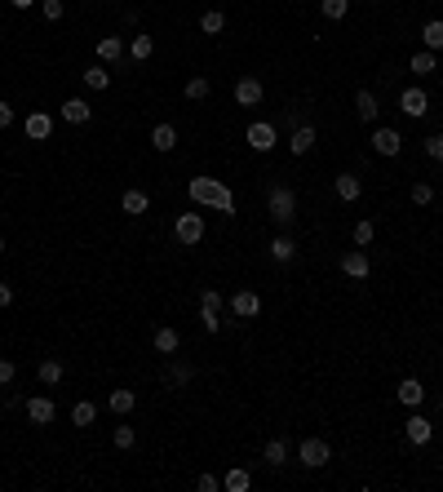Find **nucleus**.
Wrapping results in <instances>:
<instances>
[{
    "label": "nucleus",
    "mask_w": 443,
    "mask_h": 492,
    "mask_svg": "<svg viewBox=\"0 0 443 492\" xmlns=\"http://www.w3.org/2000/svg\"><path fill=\"white\" fill-rule=\"evenodd\" d=\"M85 85L89 89H106V85H111V71H106V67H89L85 71Z\"/></svg>",
    "instance_id": "obj_33"
},
{
    "label": "nucleus",
    "mask_w": 443,
    "mask_h": 492,
    "mask_svg": "<svg viewBox=\"0 0 443 492\" xmlns=\"http://www.w3.org/2000/svg\"><path fill=\"white\" fill-rule=\"evenodd\" d=\"M35 373H40L45 386H58V381H63V364H58V359H40V368H35Z\"/></svg>",
    "instance_id": "obj_26"
},
{
    "label": "nucleus",
    "mask_w": 443,
    "mask_h": 492,
    "mask_svg": "<svg viewBox=\"0 0 443 492\" xmlns=\"http://www.w3.org/2000/svg\"><path fill=\"white\" fill-rule=\"evenodd\" d=\"M22 129H27V138H31V142H49V134H54V116H45V111H31Z\"/></svg>",
    "instance_id": "obj_8"
},
{
    "label": "nucleus",
    "mask_w": 443,
    "mask_h": 492,
    "mask_svg": "<svg viewBox=\"0 0 443 492\" xmlns=\"http://www.w3.org/2000/svg\"><path fill=\"white\" fill-rule=\"evenodd\" d=\"M297 461H302L306 470H319V466H328V439H319V435L302 439V448H297Z\"/></svg>",
    "instance_id": "obj_3"
},
{
    "label": "nucleus",
    "mask_w": 443,
    "mask_h": 492,
    "mask_svg": "<svg viewBox=\"0 0 443 492\" xmlns=\"http://www.w3.org/2000/svg\"><path fill=\"white\" fill-rule=\"evenodd\" d=\"M9 125H14V106L0 102V129H9Z\"/></svg>",
    "instance_id": "obj_46"
},
{
    "label": "nucleus",
    "mask_w": 443,
    "mask_h": 492,
    "mask_svg": "<svg viewBox=\"0 0 443 492\" xmlns=\"http://www.w3.org/2000/svg\"><path fill=\"white\" fill-rule=\"evenodd\" d=\"M134 404H138V395H134V390H111V399H106V408H111L115 417L134 413Z\"/></svg>",
    "instance_id": "obj_17"
},
{
    "label": "nucleus",
    "mask_w": 443,
    "mask_h": 492,
    "mask_svg": "<svg viewBox=\"0 0 443 492\" xmlns=\"http://www.w3.org/2000/svg\"><path fill=\"white\" fill-rule=\"evenodd\" d=\"M341 271L351 275V280H368V271H373V262H368L364 248H351V253L341 257Z\"/></svg>",
    "instance_id": "obj_7"
},
{
    "label": "nucleus",
    "mask_w": 443,
    "mask_h": 492,
    "mask_svg": "<svg viewBox=\"0 0 443 492\" xmlns=\"http://www.w3.org/2000/svg\"><path fill=\"white\" fill-rule=\"evenodd\" d=\"M120 54H124L120 35H102V40H98V58H102V63H120Z\"/></svg>",
    "instance_id": "obj_21"
},
{
    "label": "nucleus",
    "mask_w": 443,
    "mask_h": 492,
    "mask_svg": "<svg viewBox=\"0 0 443 492\" xmlns=\"http://www.w3.org/2000/svg\"><path fill=\"white\" fill-rule=\"evenodd\" d=\"M191 377H195V368H191V364H173V368H169V381H177V386H182V381H191Z\"/></svg>",
    "instance_id": "obj_39"
},
{
    "label": "nucleus",
    "mask_w": 443,
    "mask_h": 492,
    "mask_svg": "<svg viewBox=\"0 0 443 492\" xmlns=\"http://www.w3.org/2000/svg\"><path fill=\"white\" fill-rule=\"evenodd\" d=\"M421 399H426V386H421V381H417V377H403V381H399V404L417 408Z\"/></svg>",
    "instance_id": "obj_14"
},
{
    "label": "nucleus",
    "mask_w": 443,
    "mask_h": 492,
    "mask_svg": "<svg viewBox=\"0 0 443 492\" xmlns=\"http://www.w3.org/2000/svg\"><path fill=\"white\" fill-rule=\"evenodd\" d=\"M9 302H14V284H0V310H5Z\"/></svg>",
    "instance_id": "obj_47"
},
{
    "label": "nucleus",
    "mask_w": 443,
    "mask_h": 492,
    "mask_svg": "<svg viewBox=\"0 0 443 492\" xmlns=\"http://www.w3.org/2000/svg\"><path fill=\"white\" fill-rule=\"evenodd\" d=\"M373 147H377V155H399V151H403V138L394 134V129H377V134H373Z\"/></svg>",
    "instance_id": "obj_12"
},
{
    "label": "nucleus",
    "mask_w": 443,
    "mask_h": 492,
    "mask_svg": "<svg viewBox=\"0 0 443 492\" xmlns=\"http://www.w3.org/2000/svg\"><path fill=\"white\" fill-rule=\"evenodd\" d=\"M399 106H403V116L421 120V116H426V106H430V98H426L421 89H403V93H399Z\"/></svg>",
    "instance_id": "obj_10"
},
{
    "label": "nucleus",
    "mask_w": 443,
    "mask_h": 492,
    "mask_svg": "<svg viewBox=\"0 0 443 492\" xmlns=\"http://www.w3.org/2000/svg\"><path fill=\"white\" fill-rule=\"evenodd\" d=\"M359 191H364V182H359L355 173H341V177H337V196H341V200H359Z\"/></svg>",
    "instance_id": "obj_28"
},
{
    "label": "nucleus",
    "mask_w": 443,
    "mask_h": 492,
    "mask_svg": "<svg viewBox=\"0 0 443 492\" xmlns=\"http://www.w3.org/2000/svg\"><path fill=\"white\" fill-rule=\"evenodd\" d=\"M346 9H351V0H319V14L324 18H346Z\"/></svg>",
    "instance_id": "obj_34"
},
{
    "label": "nucleus",
    "mask_w": 443,
    "mask_h": 492,
    "mask_svg": "<svg viewBox=\"0 0 443 492\" xmlns=\"http://www.w3.org/2000/svg\"><path fill=\"white\" fill-rule=\"evenodd\" d=\"M151 49H155V40H151V35H134V45H129V54H134L138 63H147Z\"/></svg>",
    "instance_id": "obj_32"
},
{
    "label": "nucleus",
    "mask_w": 443,
    "mask_h": 492,
    "mask_svg": "<svg viewBox=\"0 0 443 492\" xmlns=\"http://www.w3.org/2000/svg\"><path fill=\"white\" fill-rule=\"evenodd\" d=\"M200 324H204V333H222V319H218V310H204V306H200Z\"/></svg>",
    "instance_id": "obj_38"
},
{
    "label": "nucleus",
    "mask_w": 443,
    "mask_h": 492,
    "mask_svg": "<svg viewBox=\"0 0 443 492\" xmlns=\"http://www.w3.org/2000/svg\"><path fill=\"white\" fill-rule=\"evenodd\" d=\"M186 196H191V204H209V209L226 213V218L235 213V196H231V187H222L218 177H191V182H186Z\"/></svg>",
    "instance_id": "obj_1"
},
{
    "label": "nucleus",
    "mask_w": 443,
    "mask_h": 492,
    "mask_svg": "<svg viewBox=\"0 0 443 492\" xmlns=\"http://www.w3.org/2000/svg\"><path fill=\"white\" fill-rule=\"evenodd\" d=\"M244 138H248V147H253V151H261V155H266V151H275V129L266 125V120H253Z\"/></svg>",
    "instance_id": "obj_5"
},
{
    "label": "nucleus",
    "mask_w": 443,
    "mask_h": 492,
    "mask_svg": "<svg viewBox=\"0 0 443 492\" xmlns=\"http://www.w3.org/2000/svg\"><path fill=\"white\" fill-rule=\"evenodd\" d=\"M45 18H49V22L63 18V0H45Z\"/></svg>",
    "instance_id": "obj_45"
},
{
    "label": "nucleus",
    "mask_w": 443,
    "mask_h": 492,
    "mask_svg": "<svg viewBox=\"0 0 443 492\" xmlns=\"http://www.w3.org/2000/svg\"><path fill=\"white\" fill-rule=\"evenodd\" d=\"M373 235H377V226L368 222V218H364V222H355V244H359V248H368V244H373Z\"/></svg>",
    "instance_id": "obj_36"
},
{
    "label": "nucleus",
    "mask_w": 443,
    "mask_h": 492,
    "mask_svg": "<svg viewBox=\"0 0 443 492\" xmlns=\"http://www.w3.org/2000/svg\"><path fill=\"white\" fill-rule=\"evenodd\" d=\"M173 231H177L182 244H200V239H204V218H200V213H182V218L173 222Z\"/></svg>",
    "instance_id": "obj_4"
},
{
    "label": "nucleus",
    "mask_w": 443,
    "mask_h": 492,
    "mask_svg": "<svg viewBox=\"0 0 443 492\" xmlns=\"http://www.w3.org/2000/svg\"><path fill=\"white\" fill-rule=\"evenodd\" d=\"M89 116H93V106H89L85 98H67V102H63V120H67V125H85Z\"/></svg>",
    "instance_id": "obj_13"
},
{
    "label": "nucleus",
    "mask_w": 443,
    "mask_h": 492,
    "mask_svg": "<svg viewBox=\"0 0 443 492\" xmlns=\"http://www.w3.org/2000/svg\"><path fill=\"white\" fill-rule=\"evenodd\" d=\"M421 40H426V49H443V22H426L421 27Z\"/></svg>",
    "instance_id": "obj_29"
},
{
    "label": "nucleus",
    "mask_w": 443,
    "mask_h": 492,
    "mask_svg": "<svg viewBox=\"0 0 443 492\" xmlns=\"http://www.w3.org/2000/svg\"><path fill=\"white\" fill-rule=\"evenodd\" d=\"M14 373H18L14 359H0V386H9V381H14Z\"/></svg>",
    "instance_id": "obj_43"
},
{
    "label": "nucleus",
    "mask_w": 443,
    "mask_h": 492,
    "mask_svg": "<svg viewBox=\"0 0 443 492\" xmlns=\"http://www.w3.org/2000/svg\"><path fill=\"white\" fill-rule=\"evenodd\" d=\"M9 5H14V9H31L35 0H9Z\"/></svg>",
    "instance_id": "obj_48"
},
{
    "label": "nucleus",
    "mask_w": 443,
    "mask_h": 492,
    "mask_svg": "<svg viewBox=\"0 0 443 492\" xmlns=\"http://www.w3.org/2000/svg\"><path fill=\"white\" fill-rule=\"evenodd\" d=\"M403 430H408L412 443H430V435H435V426H430L426 417H408V426H403Z\"/></svg>",
    "instance_id": "obj_20"
},
{
    "label": "nucleus",
    "mask_w": 443,
    "mask_h": 492,
    "mask_svg": "<svg viewBox=\"0 0 443 492\" xmlns=\"http://www.w3.org/2000/svg\"><path fill=\"white\" fill-rule=\"evenodd\" d=\"M200 306H204V310H222V293H204V297H200Z\"/></svg>",
    "instance_id": "obj_44"
},
{
    "label": "nucleus",
    "mask_w": 443,
    "mask_h": 492,
    "mask_svg": "<svg viewBox=\"0 0 443 492\" xmlns=\"http://www.w3.org/2000/svg\"><path fill=\"white\" fill-rule=\"evenodd\" d=\"M147 196H142V191H124V200H120V209L129 213V218H138V213H147Z\"/></svg>",
    "instance_id": "obj_24"
},
{
    "label": "nucleus",
    "mask_w": 443,
    "mask_h": 492,
    "mask_svg": "<svg viewBox=\"0 0 443 492\" xmlns=\"http://www.w3.org/2000/svg\"><path fill=\"white\" fill-rule=\"evenodd\" d=\"M134 439H138V435H134V426H115V448H120V452L134 448Z\"/></svg>",
    "instance_id": "obj_37"
},
{
    "label": "nucleus",
    "mask_w": 443,
    "mask_h": 492,
    "mask_svg": "<svg viewBox=\"0 0 443 492\" xmlns=\"http://www.w3.org/2000/svg\"><path fill=\"white\" fill-rule=\"evenodd\" d=\"M261 461L280 470V466L289 461V443H284V439H271V443H266V452H261Z\"/></svg>",
    "instance_id": "obj_19"
},
{
    "label": "nucleus",
    "mask_w": 443,
    "mask_h": 492,
    "mask_svg": "<svg viewBox=\"0 0 443 492\" xmlns=\"http://www.w3.org/2000/svg\"><path fill=\"white\" fill-rule=\"evenodd\" d=\"M195 488H200V492H218V488H222V479H218V475H200V479H195Z\"/></svg>",
    "instance_id": "obj_42"
},
{
    "label": "nucleus",
    "mask_w": 443,
    "mask_h": 492,
    "mask_svg": "<svg viewBox=\"0 0 443 492\" xmlns=\"http://www.w3.org/2000/svg\"><path fill=\"white\" fill-rule=\"evenodd\" d=\"M289 147H293V155H306L310 147H315V129H310V125L293 129V142H289Z\"/></svg>",
    "instance_id": "obj_22"
},
{
    "label": "nucleus",
    "mask_w": 443,
    "mask_h": 492,
    "mask_svg": "<svg viewBox=\"0 0 443 492\" xmlns=\"http://www.w3.org/2000/svg\"><path fill=\"white\" fill-rule=\"evenodd\" d=\"M408 71H417V76H430V71H439V67H435V49H421V54H412Z\"/></svg>",
    "instance_id": "obj_27"
},
{
    "label": "nucleus",
    "mask_w": 443,
    "mask_h": 492,
    "mask_svg": "<svg viewBox=\"0 0 443 492\" xmlns=\"http://www.w3.org/2000/svg\"><path fill=\"white\" fill-rule=\"evenodd\" d=\"M248 484H253V479H248L244 466H235V470L222 475V488H226V492H248Z\"/></svg>",
    "instance_id": "obj_18"
},
{
    "label": "nucleus",
    "mask_w": 443,
    "mask_h": 492,
    "mask_svg": "<svg viewBox=\"0 0 443 492\" xmlns=\"http://www.w3.org/2000/svg\"><path fill=\"white\" fill-rule=\"evenodd\" d=\"M222 27H226V14H222V9H209V14L200 18V31H204V35H218Z\"/></svg>",
    "instance_id": "obj_30"
},
{
    "label": "nucleus",
    "mask_w": 443,
    "mask_h": 492,
    "mask_svg": "<svg viewBox=\"0 0 443 492\" xmlns=\"http://www.w3.org/2000/svg\"><path fill=\"white\" fill-rule=\"evenodd\" d=\"M231 310L239 319H257V310H261V297L253 293V289H239L235 297H231Z\"/></svg>",
    "instance_id": "obj_6"
},
{
    "label": "nucleus",
    "mask_w": 443,
    "mask_h": 492,
    "mask_svg": "<svg viewBox=\"0 0 443 492\" xmlns=\"http://www.w3.org/2000/svg\"><path fill=\"white\" fill-rule=\"evenodd\" d=\"M151 147H155V151H173V147H177V129H173V125H155V129H151Z\"/></svg>",
    "instance_id": "obj_15"
},
{
    "label": "nucleus",
    "mask_w": 443,
    "mask_h": 492,
    "mask_svg": "<svg viewBox=\"0 0 443 492\" xmlns=\"http://www.w3.org/2000/svg\"><path fill=\"white\" fill-rule=\"evenodd\" d=\"M27 417L35 426H49L58 417V408H54V399H45V395H40V399H27Z\"/></svg>",
    "instance_id": "obj_11"
},
{
    "label": "nucleus",
    "mask_w": 443,
    "mask_h": 492,
    "mask_svg": "<svg viewBox=\"0 0 443 492\" xmlns=\"http://www.w3.org/2000/svg\"><path fill=\"white\" fill-rule=\"evenodd\" d=\"M151 346H155L160 355H173V351H177V328H155Z\"/></svg>",
    "instance_id": "obj_23"
},
{
    "label": "nucleus",
    "mask_w": 443,
    "mask_h": 492,
    "mask_svg": "<svg viewBox=\"0 0 443 492\" xmlns=\"http://www.w3.org/2000/svg\"><path fill=\"white\" fill-rule=\"evenodd\" d=\"M0 253H5V235H0Z\"/></svg>",
    "instance_id": "obj_49"
},
{
    "label": "nucleus",
    "mask_w": 443,
    "mask_h": 492,
    "mask_svg": "<svg viewBox=\"0 0 443 492\" xmlns=\"http://www.w3.org/2000/svg\"><path fill=\"white\" fill-rule=\"evenodd\" d=\"M271 257H275V262H293V257H297V244H293L289 235L271 239Z\"/></svg>",
    "instance_id": "obj_25"
},
{
    "label": "nucleus",
    "mask_w": 443,
    "mask_h": 492,
    "mask_svg": "<svg viewBox=\"0 0 443 492\" xmlns=\"http://www.w3.org/2000/svg\"><path fill=\"white\" fill-rule=\"evenodd\" d=\"M186 98H191V102L209 98V80H204V76H191V80H186Z\"/></svg>",
    "instance_id": "obj_35"
},
{
    "label": "nucleus",
    "mask_w": 443,
    "mask_h": 492,
    "mask_svg": "<svg viewBox=\"0 0 443 492\" xmlns=\"http://www.w3.org/2000/svg\"><path fill=\"white\" fill-rule=\"evenodd\" d=\"M235 102H239V106H257V102H261V80H257V76L235 80Z\"/></svg>",
    "instance_id": "obj_9"
},
{
    "label": "nucleus",
    "mask_w": 443,
    "mask_h": 492,
    "mask_svg": "<svg viewBox=\"0 0 443 492\" xmlns=\"http://www.w3.org/2000/svg\"><path fill=\"white\" fill-rule=\"evenodd\" d=\"M426 155H430V160H443V134L426 138Z\"/></svg>",
    "instance_id": "obj_41"
},
{
    "label": "nucleus",
    "mask_w": 443,
    "mask_h": 492,
    "mask_svg": "<svg viewBox=\"0 0 443 492\" xmlns=\"http://www.w3.org/2000/svg\"><path fill=\"white\" fill-rule=\"evenodd\" d=\"M271 218H275V226H293V218H297V200H293L289 187H271Z\"/></svg>",
    "instance_id": "obj_2"
},
{
    "label": "nucleus",
    "mask_w": 443,
    "mask_h": 492,
    "mask_svg": "<svg viewBox=\"0 0 443 492\" xmlns=\"http://www.w3.org/2000/svg\"><path fill=\"white\" fill-rule=\"evenodd\" d=\"M93 417H98V408H93L89 399H80L76 408H71V422L76 426H93Z\"/></svg>",
    "instance_id": "obj_31"
},
{
    "label": "nucleus",
    "mask_w": 443,
    "mask_h": 492,
    "mask_svg": "<svg viewBox=\"0 0 443 492\" xmlns=\"http://www.w3.org/2000/svg\"><path fill=\"white\" fill-rule=\"evenodd\" d=\"M355 111H359V120H364V125H373L381 106H377V98H373L368 89H359V98H355Z\"/></svg>",
    "instance_id": "obj_16"
},
{
    "label": "nucleus",
    "mask_w": 443,
    "mask_h": 492,
    "mask_svg": "<svg viewBox=\"0 0 443 492\" xmlns=\"http://www.w3.org/2000/svg\"><path fill=\"white\" fill-rule=\"evenodd\" d=\"M430 200H435V191H430L426 182H417V187H412V204H421V209H426Z\"/></svg>",
    "instance_id": "obj_40"
}]
</instances>
